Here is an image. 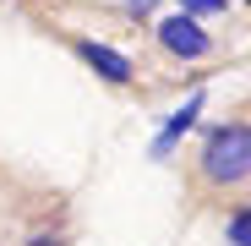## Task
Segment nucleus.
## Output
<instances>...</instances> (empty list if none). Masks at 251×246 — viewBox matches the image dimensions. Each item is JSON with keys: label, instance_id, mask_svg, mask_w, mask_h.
<instances>
[{"label": "nucleus", "instance_id": "f03ea898", "mask_svg": "<svg viewBox=\"0 0 251 246\" xmlns=\"http://www.w3.org/2000/svg\"><path fill=\"white\" fill-rule=\"evenodd\" d=\"M158 44L170 50V55H180V60H202L207 50H213V38H207V27H202L197 17L175 11V17H164V22H158Z\"/></svg>", "mask_w": 251, "mask_h": 246}, {"label": "nucleus", "instance_id": "39448f33", "mask_svg": "<svg viewBox=\"0 0 251 246\" xmlns=\"http://www.w3.org/2000/svg\"><path fill=\"white\" fill-rule=\"evenodd\" d=\"M229 246H251V214L246 208H235V219H229Z\"/></svg>", "mask_w": 251, "mask_h": 246}, {"label": "nucleus", "instance_id": "0eeeda50", "mask_svg": "<svg viewBox=\"0 0 251 246\" xmlns=\"http://www.w3.org/2000/svg\"><path fill=\"white\" fill-rule=\"evenodd\" d=\"M153 6H158V0H126V11H131V17H148Z\"/></svg>", "mask_w": 251, "mask_h": 246}, {"label": "nucleus", "instance_id": "f257e3e1", "mask_svg": "<svg viewBox=\"0 0 251 246\" xmlns=\"http://www.w3.org/2000/svg\"><path fill=\"white\" fill-rule=\"evenodd\" d=\"M246 170H251V126H246V120H229V126H219L213 137H207L202 175L213 186H240Z\"/></svg>", "mask_w": 251, "mask_h": 246}, {"label": "nucleus", "instance_id": "20e7f679", "mask_svg": "<svg viewBox=\"0 0 251 246\" xmlns=\"http://www.w3.org/2000/svg\"><path fill=\"white\" fill-rule=\"evenodd\" d=\"M202 104H207V93H191V99H186V104H180V109H175L170 120H164V132L153 137V159H170V153H175V142H180V137H186V132L197 126Z\"/></svg>", "mask_w": 251, "mask_h": 246}, {"label": "nucleus", "instance_id": "6e6552de", "mask_svg": "<svg viewBox=\"0 0 251 246\" xmlns=\"http://www.w3.org/2000/svg\"><path fill=\"white\" fill-rule=\"evenodd\" d=\"M27 246H60V241H55V235H38V241H27Z\"/></svg>", "mask_w": 251, "mask_h": 246}, {"label": "nucleus", "instance_id": "7ed1b4c3", "mask_svg": "<svg viewBox=\"0 0 251 246\" xmlns=\"http://www.w3.org/2000/svg\"><path fill=\"white\" fill-rule=\"evenodd\" d=\"M76 55H82V66H93L104 82H115V88H126V82L137 77V66L126 60L120 50H109V44H99V38H76Z\"/></svg>", "mask_w": 251, "mask_h": 246}, {"label": "nucleus", "instance_id": "423d86ee", "mask_svg": "<svg viewBox=\"0 0 251 246\" xmlns=\"http://www.w3.org/2000/svg\"><path fill=\"white\" fill-rule=\"evenodd\" d=\"M224 6H229V0H180V11H186V17H219Z\"/></svg>", "mask_w": 251, "mask_h": 246}]
</instances>
